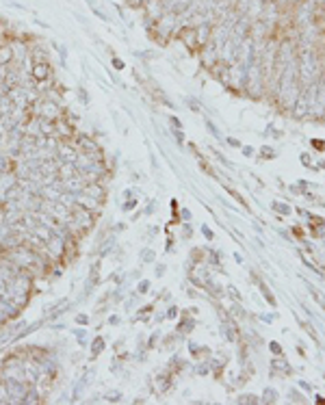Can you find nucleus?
Here are the masks:
<instances>
[{
  "mask_svg": "<svg viewBox=\"0 0 325 405\" xmlns=\"http://www.w3.org/2000/svg\"><path fill=\"white\" fill-rule=\"evenodd\" d=\"M13 314H15V305H13V304H9L7 299L0 297V321L9 319V316H13Z\"/></svg>",
  "mask_w": 325,
  "mask_h": 405,
  "instance_id": "obj_9",
  "label": "nucleus"
},
{
  "mask_svg": "<svg viewBox=\"0 0 325 405\" xmlns=\"http://www.w3.org/2000/svg\"><path fill=\"white\" fill-rule=\"evenodd\" d=\"M113 65H115V68H119V69H122V68H124V63H122V61H119V59H115V61H113Z\"/></svg>",
  "mask_w": 325,
  "mask_h": 405,
  "instance_id": "obj_17",
  "label": "nucleus"
},
{
  "mask_svg": "<svg viewBox=\"0 0 325 405\" xmlns=\"http://www.w3.org/2000/svg\"><path fill=\"white\" fill-rule=\"evenodd\" d=\"M37 397H39V395H37L35 390H26L24 401H22V403H35V401H37Z\"/></svg>",
  "mask_w": 325,
  "mask_h": 405,
  "instance_id": "obj_14",
  "label": "nucleus"
},
{
  "mask_svg": "<svg viewBox=\"0 0 325 405\" xmlns=\"http://www.w3.org/2000/svg\"><path fill=\"white\" fill-rule=\"evenodd\" d=\"M76 206H80V208H85V210H98V206H100V200H96V198H91V195H87V193H76Z\"/></svg>",
  "mask_w": 325,
  "mask_h": 405,
  "instance_id": "obj_5",
  "label": "nucleus"
},
{
  "mask_svg": "<svg viewBox=\"0 0 325 405\" xmlns=\"http://www.w3.org/2000/svg\"><path fill=\"white\" fill-rule=\"evenodd\" d=\"M59 173H61L63 180H67V178L76 176V173H78V169H76L74 163H65V165H61V169H59Z\"/></svg>",
  "mask_w": 325,
  "mask_h": 405,
  "instance_id": "obj_11",
  "label": "nucleus"
},
{
  "mask_svg": "<svg viewBox=\"0 0 325 405\" xmlns=\"http://www.w3.org/2000/svg\"><path fill=\"white\" fill-rule=\"evenodd\" d=\"M0 403H9V395H7V386L0 384Z\"/></svg>",
  "mask_w": 325,
  "mask_h": 405,
  "instance_id": "obj_15",
  "label": "nucleus"
},
{
  "mask_svg": "<svg viewBox=\"0 0 325 405\" xmlns=\"http://www.w3.org/2000/svg\"><path fill=\"white\" fill-rule=\"evenodd\" d=\"M31 76L32 80H48V76H50V65H48L46 61H35L32 63V69H31Z\"/></svg>",
  "mask_w": 325,
  "mask_h": 405,
  "instance_id": "obj_4",
  "label": "nucleus"
},
{
  "mask_svg": "<svg viewBox=\"0 0 325 405\" xmlns=\"http://www.w3.org/2000/svg\"><path fill=\"white\" fill-rule=\"evenodd\" d=\"M32 111L39 115L41 119H54L59 115V106L54 102H50V100H41V102L32 104Z\"/></svg>",
  "mask_w": 325,
  "mask_h": 405,
  "instance_id": "obj_2",
  "label": "nucleus"
},
{
  "mask_svg": "<svg viewBox=\"0 0 325 405\" xmlns=\"http://www.w3.org/2000/svg\"><path fill=\"white\" fill-rule=\"evenodd\" d=\"M13 61V52L9 46H0V65H9Z\"/></svg>",
  "mask_w": 325,
  "mask_h": 405,
  "instance_id": "obj_13",
  "label": "nucleus"
},
{
  "mask_svg": "<svg viewBox=\"0 0 325 405\" xmlns=\"http://www.w3.org/2000/svg\"><path fill=\"white\" fill-rule=\"evenodd\" d=\"M22 371H24V381H35L37 375H39V366L32 364V362L22 364Z\"/></svg>",
  "mask_w": 325,
  "mask_h": 405,
  "instance_id": "obj_8",
  "label": "nucleus"
},
{
  "mask_svg": "<svg viewBox=\"0 0 325 405\" xmlns=\"http://www.w3.org/2000/svg\"><path fill=\"white\" fill-rule=\"evenodd\" d=\"M76 321H78V323H87V316H85V314H78V319H76Z\"/></svg>",
  "mask_w": 325,
  "mask_h": 405,
  "instance_id": "obj_18",
  "label": "nucleus"
},
{
  "mask_svg": "<svg viewBox=\"0 0 325 405\" xmlns=\"http://www.w3.org/2000/svg\"><path fill=\"white\" fill-rule=\"evenodd\" d=\"M46 247H48V251H50L52 258H59V256L63 254V247H65V245H63V238L59 236V234H52V236L46 240Z\"/></svg>",
  "mask_w": 325,
  "mask_h": 405,
  "instance_id": "obj_6",
  "label": "nucleus"
},
{
  "mask_svg": "<svg viewBox=\"0 0 325 405\" xmlns=\"http://www.w3.org/2000/svg\"><path fill=\"white\" fill-rule=\"evenodd\" d=\"M106 399H108V401H119V399H122V395H119V392H108Z\"/></svg>",
  "mask_w": 325,
  "mask_h": 405,
  "instance_id": "obj_16",
  "label": "nucleus"
},
{
  "mask_svg": "<svg viewBox=\"0 0 325 405\" xmlns=\"http://www.w3.org/2000/svg\"><path fill=\"white\" fill-rule=\"evenodd\" d=\"M9 48H11V52H13V61H18V65L29 57V48L24 46V41H13Z\"/></svg>",
  "mask_w": 325,
  "mask_h": 405,
  "instance_id": "obj_7",
  "label": "nucleus"
},
{
  "mask_svg": "<svg viewBox=\"0 0 325 405\" xmlns=\"http://www.w3.org/2000/svg\"><path fill=\"white\" fill-rule=\"evenodd\" d=\"M83 193L91 195V198H96V200H102V195H104V189H102L100 184H85Z\"/></svg>",
  "mask_w": 325,
  "mask_h": 405,
  "instance_id": "obj_10",
  "label": "nucleus"
},
{
  "mask_svg": "<svg viewBox=\"0 0 325 405\" xmlns=\"http://www.w3.org/2000/svg\"><path fill=\"white\" fill-rule=\"evenodd\" d=\"M85 184H87V180L80 176V173H76V176L72 178H67V180H63V184L61 187L67 191V193H80V191L85 189Z\"/></svg>",
  "mask_w": 325,
  "mask_h": 405,
  "instance_id": "obj_3",
  "label": "nucleus"
},
{
  "mask_svg": "<svg viewBox=\"0 0 325 405\" xmlns=\"http://www.w3.org/2000/svg\"><path fill=\"white\" fill-rule=\"evenodd\" d=\"M59 158H61V163H74V161H76V154H74L72 147L63 145L61 150H59Z\"/></svg>",
  "mask_w": 325,
  "mask_h": 405,
  "instance_id": "obj_12",
  "label": "nucleus"
},
{
  "mask_svg": "<svg viewBox=\"0 0 325 405\" xmlns=\"http://www.w3.org/2000/svg\"><path fill=\"white\" fill-rule=\"evenodd\" d=\"M24 379H4V386H7V395H9V401L11 403H22L24 401V395H26V388L22 384Z\"/></svg>",
  "mask_w": 325,
  "mask_h": 405,
  "instance_id": "obj_1",
  "label": "nucleus"
}]
</instances>
